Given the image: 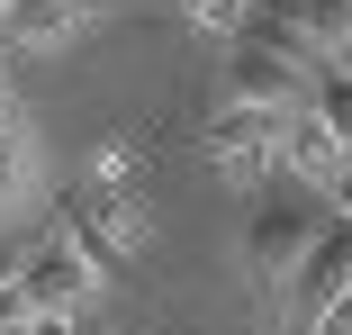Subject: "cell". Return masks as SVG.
Segmentation results:
<instances>
[{"label":"cell","mask_w":352,"mask_h":335,"mask_svg":"<svg viewBox=\"0 0 352 335\" xmlns=\"http://www.w3.org/2000/svg\"><path fill=\"white\" fill-rule=\"evenodd\" d=\"M217 91H226V100H253V109H307L316 63H307V54H289V45H271V37H226Z\"/></svg>","instance_id":"cell-1"},{"label":"cell","mask_w":352,"mask_h":335,"mask_svg":"<svg viewBox=\"0 0 352 335\" xmlns=\"http://www.w3.org/2000/svg\"><path fill=\"white\" fill-rule=\"evenodd\" d=\"M316 227H325V218L307 209V199H289V190H280V199H262V209H253V227H244V263H253V281L289 290V272L307 263Z\"/></svg>","instance_id":"cell-2"},{"label":"cell","mask_w":352,"mask_h":335,"mask_svg":"<svg viewBox=\"0 0 352 335\" xmlns=\"http://www.w3.org/2000/svg\"><path fill=\"white\" fill-rule=\"evenodd\" d=\"M244 37H271L307 63H334V45L352 37V0H253V28Z\"/></svg>","instance_id":"cell-3"},{"label":"cell","mask_w":352,"mask_h":335,"mask_svg":"<svg viewBox=\"0 0 352 335\" xmlns=\"http://www.w3.org/2000/svg\"><path fill=\"white\" fill-rule=\"evenodd\" d=\"M289 326H316L334 299H352V218H325L316 227V245H307V263L289 272Z\"/></svg>","instance_id":"cell-4"},{"label":"cell","mask_w":352,"mask_h":335,"mask_svg":"<svg viewBox=\"0 0 352 335\" xmlns=\"http://www.w3.org/2000/svg\"><path fill=\"white\" fill-rule=\"evenodd\" d=\"M19 299L45 308V317H82V308H100V263H91V245H45L28 272H19Z\"/></svg>","instance_id":"cell-5"},{"label":"cell","mask_w":352,"mask_h":335,"mask_svg":"<svg viewBox=\"0 0 352 335\" xmlns=\"http://www.w3.org/2000/svg\"><path fill=\"white\" fill-rule=\"evenodd\" d=\"M280 127H289V109L226 100L217 118H208V154H217L226 172H271V163H280Z\"/></svg>","instance_id":"cell-6"},{"label":"cell","mask_w":352,"mask_h":335,"mask_svg":"<svg viewBox=\"0 0 352 335\" xmlns=\"http://www.w3.org/2000/svg\"><path fill=\"white\" fill-rule=\"evenodd\" d=\"M352 154H343V136L316 118V109H289V127H280V172L289 181H307V190H325L334 172H343Z\"/></svg>","instance_id":"cell-7"},{"label":"cell","mask_w":352,"mask_h":335,"mask_svg":"<svg viewBox=\"0 0 352 335\" xmlns=\"http://www.w3.org/2000/svg\"><path fill=\"white\" fill-rule=\"evenodd\" d=\"M82 28L73 0H0V45H63Z\"/></svg>","instance_id":"cell-8"},{"label":"cell","mask_w":352,"mask_h":335,"mask_svg":"<svg viewBox=\"0 0 352 335\" xmlns=\"http://www.w3.org/2000/svg\"><path fill=\"white\" fill-rule=\"evenodd\" d=\"M307 109H316V118L334 127V136H343V154H352V73H343V63H325V73H316Z\"/></svg>","instance_id":"cell-9"},{"label":"cell","mask_w":352,"mask_h":335,"mask_svg":"<svg viewBox=\"0 0 352 335\" xmlns=\"http://www.w3.org/2000/svg\"><path fill=\"white\" fill-rule=\"evenodd\" d=\"M325 199H334V218H352V163H343V172L325 181Z\"/></svg>","instance_id":"cell-10"},{"label":"cell","mask_w":352,"mask_h":335,"mask_svg":"<svg viewBox=\"0 0 352 335\" xmlns=\"http://www.w3.org/2000/svg\"><path fill=\"white\" fill-rule=\"evenodd\" d=\"M73 335H109V326H100V308H82V317H73Z\"/></svg>","instance_id":"cell-11"},{"label":"cell","mask_w":352,"mask_h":335,"mask_svg":"<svg viewBox=\"0 0 352 335\" xmlns=\"http://www.w3.org/2000/svg\"><path fill=\"white\" fill-rule=\"evenodd\" d=\"M73 10H82V19H100V10H109V0H73Z\"/></svg>","instance_id":"cell-12"},{"label":"cell","mask_w":352,"mask_h":335,"mask_svg":"<svg viewBox=\"0 0 352 335\" xmlns=\"http://www.w3.org/2000/svg\"><path fill=\"white\" fill-rule=\"evenodd\" d=\"M289 335H307V326H289Z\"/></svg>","instance_id":"cell-13"}]
</instances>
